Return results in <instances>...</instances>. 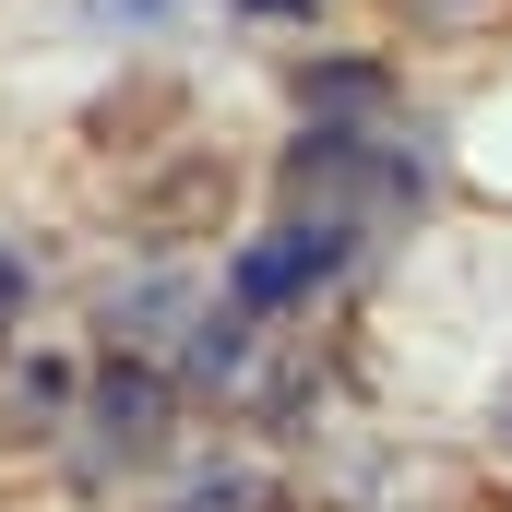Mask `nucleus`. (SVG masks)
<instances>
[{
    "label": "nucleus",
    "instance_id": "obj_1",
    "mask_svg": "<svg viewBox=\"0 0 512 512\" xmlns=\"http://www.w3.org/2000/svg\"><path fill=\"white\" fill-rule=\"evenodd\" d=\"M334 262H346V215H298L286 239H262V251H239V262H227V298H239V310L262 322V310L310 298V286H322Z\"/></svg>",
    "mask_w": 512,
    "mask_h": 512
},
{
    "label": "nucleus",
    "instance_id": "obj_3",
    "mask_svg": "<svg viewBox=\"0 0 512 512\" xmlns=\"http://www.w3.org/2000/svg\"><path fill=\"white\" fill-rule=\"evenodd\" d=\"M239 358H251V310L227 298V310H203V322H191V358H179V370L215 393V382H239Z\"/></svg>",
    "mask_w": 512,
    "mask_h": 512
},
{
    "label": "nucleus",
    "instance_id": "obj_9",
    "mask_svg": "<svg viewBox=\"0 0 512 512\" xmlns=\"http://www.w3.org/2000/svg\"><path fill=\"white\" fill-rule=\"evenodd\" d=\"M417 12H465V0H417Z\"/></svg>",
    "mask_w": 512,
    "mask_h": 512
},
{
    "label": "nucleus",
    "instance_id": "obj_4",
    "mask_svg": "<svg viewBox=\"0 0 512 512\" xmlns=\"http://www.w3.org/2000/svg\"><path fill=\"white\" fill-rule=\"evenodd\" d=\"M393 84H382V60H322L310 72V108H334V120H358V108H382Z\"/></svg>",
    "mask_w": 512,
    "mask_h": 512
},
{
    "label": "nucleus",
    "instance_id": "obj_8",
    "mask_svg": "<svg viewBox=\"0 0 512 512\" xmlns=\"http://www.w3.org/2000/svg\"><path fill=\"white\" fill-rule=\"evenodd\" d=\"M501 441H512V382H501Z\"/></svg>",
    "mask_w": 512,
    "mask_h": 512
},
{
    "label": "nucleus",
    "instance_id": "obj_2",
    "mask_svg": "<svg viewBox=\"0 0 512 512\" xmlns=\"http://www.w3.org/2000/svg\"><path fill=\"white\" fill-rule=\"evenodd\" d=\"M155 441H167V382H155L143 358H108V370H96V453H108V465H143Z\"/></svg>",
    "mask_w": 512,
    "mask_h": 512
},
{
    "label": "nucleus",
    "instance_id": "obj_7",
    "mask_svg": "<svg viewBox=\"0 0 512 512\" xmlns=\"http://www.w3.org/2000/svg\"><path fill=\"white\" fill-rule=\"evenodd\" d=\"M251 12H274V24H286V12H310V0H251Z\"/></svg>",
    "mask_w": 512,
    "mask_h": 512
},
{
    "label": "nucleus",
    "instance_id": "obj_5",
    "mask_svg": "<svg viewBox=\"0 0 512 512\" xmlns=\"http://www.w3.org/2000/svg\"><path fill=\"white\" fill-rule=\"evenodd\" d=\"M179 512H262V489H251V477H215V489H191Z\"/></svg>",
    "mask_w": 512,
    "mask_h": 512
},
{
    "label": "nucleus",
    "instance_id": "obj_6",
    "mask_svg": "<svg viewBox=\"0 0 512 512\" xmlns=\"http://www.w3.org/2000/svg\"><path fill=\"white\" fill-rule=\"evenodd\" d=\"M12 310H24V262L0 251V322H12Z\"/></svg>",
    "mask_w": 512,
    "mask_h": 512
}]
</instances>
